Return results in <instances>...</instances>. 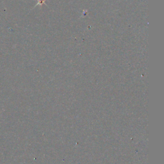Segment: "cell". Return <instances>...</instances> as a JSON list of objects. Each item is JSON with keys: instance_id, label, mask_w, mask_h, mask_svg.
Listing matches in <instances>:
<instances>
[{"instance_id": "obj_1", "label": "cell", "mask_w": 164, "mask_h": 164, "mask_svg": "<svg viewBox=\"0 0 164 164\" xmlns=\"http://www.w3.org/2000/svg\"><path fill=\"white\" fill-rule=\"evenodd\" d=\"M46 0H38V3H37V5H35L36 6H42V4L44 3H45Z\"/></svg>"}]
</instances>
